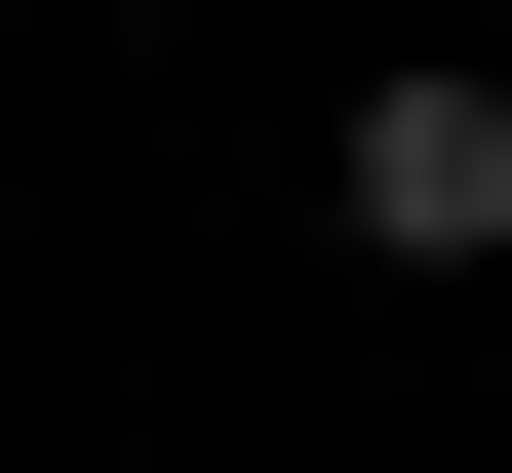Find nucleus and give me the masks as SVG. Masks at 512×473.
I'll list each match as a JSON object with an SVG mask.
<instances>
[{
  "label": "nucleus",
  "instance_id": "nucleus-1",
  "mask_svg": "<svg viewBox=\"0 0 512 473\" xmlns=\"http://www.w3.org/2000/svg\"><path fill=\"white\" fill-rule=\"evenodd\" d=\"M355 276H512V79H355Z\"/></svg>",
  "mask_w": 512,
  "mask_h": 473
}]
</instances>
